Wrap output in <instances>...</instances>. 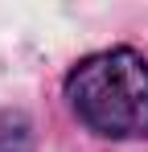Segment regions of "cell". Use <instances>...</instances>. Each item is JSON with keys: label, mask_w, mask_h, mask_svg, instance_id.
<instances>
[{"label": "cell", "mask_w": 148, "mask_h": 152, "mask_svg": "<svg viewBox=\"0 0 148 152\" xmlns=\"http://www.w3.org/2000/svg\"><path fill=\"white\" fill-rule=\"evenodd\" d=\"M66 99L91 132L140 140L148 136V62L136 50L91 53L66 74Z\"/></svg>", "instance_id": "1"}, {"label": "cell", "mask_w": 148, "mask_h": 152, "mask_svg": "<svg viewBox=\"0 0 148 152\" xmlns=\"http://www.w3.org/2000/svg\"><path fill=\"white\" fill-rule=\"evenodd\" d=\"M29 148V124L25 115H4L0 119V152H25Z\"/></svg>", "instance_id": "2"}]
</instances>
